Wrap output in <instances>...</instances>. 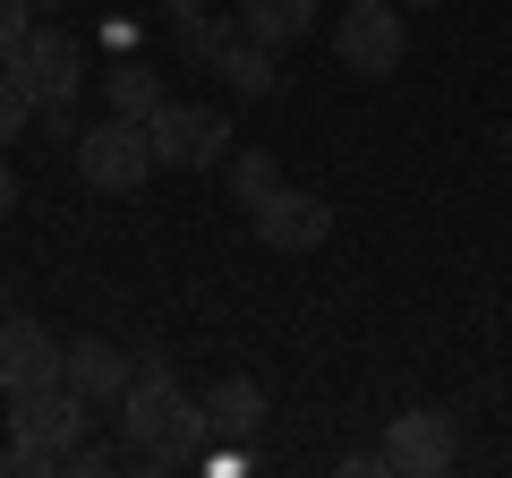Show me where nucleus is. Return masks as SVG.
I'll return each mask as SVG.
<instances>
[{"instance_id":"nucleus-1","label":"nucleus","mask_w":512,"mask_h":478,"mask_svg":"<svg viewBox=\"0 0 512 478\" xmlns=\"http://www.w3.org/2000/svg\"><path fill=\"white\" fill-rule=\"evenodd\" d=\"M205 436H214L205 402H188L180 376L163 359H146L137 385L120 393V470H180V461H197Z\"/></svg>"},{"instance_id":"nucleus-2","label":"nucleus","mask_w":512,"mask_h":478,"mask_svg":"<svg viewBox=\"0 0 512 478\" xmlns=\"http://www.w3.org/2000/svg\"><path fill=\"white\" fill-rule=\"evenodd\" d=\"M77 171H86V188H111V197L146 188V171H154V120H128V111L94 120V129L77 137Z\"/></svg>"},{"instance_id":"nucleus-3","label":"nucleus","mask_w":512,"mask_h":478,"mask_svg":"<svg viewBox=\"0 0 512 478\" xmlns=\"http://www.w3.org/2000/svg\"><path fill=\"white\" fill-rule=\"evenodd\" d=\"M333 52H342L350 77H393L410 52V26H402V0H350L333 18Z\"/></svg>"},{"instance_id":"nucleus-4","label":"nucleus","mask_w":512,"mask_h":478,"mask_svg":"<svg viewBox=\"0 0 512 478\" xmlns=\"http://www.w3.org/2000/svg\"><path fill=\"white\" fill-rule=\"evenodd\" d=\"M94 402L77 385H35V393H9V436L35 444V453H69L77 436H86Z\"/></svg>"},{"instance_id":"nucleus-5","label":"nucleus","mask_w":512,"mask_h":478,"mask_svg":"<svg viewBox=\"0 0 512 478\" xmlns=\"http://www.w3.org/2000/svg\"><path fill=\"white\" fill-rule=\"evenodd\" d=\"M231 154V120H222L214 103H163L154 111V163L171 171H205Z\"/></svg>"},{"instance_id":"nucleus-6","label":"nucleus","mask_w":512,"mask_h":478,"mask_svg":"<svg viewBox=\"0 0 512 478\" xmlns=\"http://www.w3.org/2000/svg\"><path fill=\"white\" fill-rule=\"evenodd\" d=\"M9 77H18L35 103H60V94H77V77H86V43H77L69 26H35V35L18 43V60H9Z\"/></svg>"},{"instance_id":"nucleus-7","label":"nucleus","mask_w":512,"mask_h":478,"mask_svg":"<svg viewBox=\"0 0 512 478\" xmlns=\"http://www.w3.org/2000/svg\"><path fill=\"white\" fill-rule=\"evenodd\" d=\"M248 214H256V239L282 248V257H308V248H325V239H333V205L308 197V188H274V197L248 205Z\"/></svg>"},{"instance_id":"nucleus-8","label":"nucleus","mask_w":512,"mask_h":478,"mask_svg":"<svg viewBox=\"0 0 512 478\" xmlns=\"http://www.w3.org/2000/svg\"><path fill=\"white\" fill-rule=\"evenodd\" d=\"M60 359H69V350H60L35 316H0V393L60 385Z\"/></svg>"},{"instance_id":"nucleus-9","label":"nucleus","mask_w":512,"mask_h":478,"mask_svg":"<svg viewBox=\"0 0 512 478\" xmlns=\"http://www.w3.org/2000/svg\"><path fill=\"white\" fill-rule=\"evenodd\" d=\"M384 453H393V470L402 478H436V470H453V419L444 410H402V419L384 427Z\"/></svg>"},{"instance_id":"nucleus-10","label":"nucleus","mask_w":512,"mask_h":478,"mask_svg":"<svg viewBox=\"0 0 512 478\" xmlns=\"http://www.w3.org/2000/svg\"><path fill=\"white\" fill-rule=\"evenodd\" d=\"M60 385H77V393H86L94 410H103V402L120 410V393L137 385V359H128L120 342H77L69 359H60Z\"/></svg>"},{"instance_id":"nucleus-11","label":"nucleus","mask_w":512,"mask_h":478,"mask_svg":"<svg viewBox=\"0 0 512 478\" xmlns=\"http://www.w3.org/2000/svg\"><path fill=\"white\" fill-rule=\"evenodd\" d=\"M316 9H325V0H239V35L265 43V52H291L316 26Z\"/></svg>"},{"instance_id":"nucleus-12","label":"nucleus","mask_w":512,"mask_h":478,"mask_svg":"<svg viewBox=\"0 0 512 478\" xmlns=\"http://www.w3.org/2000/svg\"><path fill=\"white\" fill-rule=\"evenodd\" d=\"M205 427H214V436H256V427H265V385H256V376H214Z\"/></svg>"},{"instance_id":"nucleus-13","label":"nucleus","mask_w":512,"mask_h":478,"mask_svg":"<svg viewBox=\"0 0 512 478\" xmlns=\"http://www.w3.org/2000/svg\"><path fill=\"white\" fill-rule=\"evenodd\" d=\"M222 77H231V94H248V103H265L274 94V52L248 35H231V52H222Z\"/></svg>"},{"instance_id":"nucleus-14","label":"nucleus","mask_w":512,"mask_h":478,"mask_svg":"<svg viewBox=\"0 0 512 478\" xmlns=\"http://www.w3.org/2000/svg\"><path fill=\"white\" fill-rule=\"evenodd\" d=\"M103 86H111V111H128V120H154V111H163V86H154L146 60H120Z\"/></svg>"},{"instance_id":"nucleus-15","label":"nucleus","mask_w":512,"mask_h":478,"mask_svg":"<svg viewBox=\"0 0 512 478\" xmlns=\"http://www.w3.org/2000/svg\"><path fill=\"white\" fill-rule=\"evenodd\" d=\"M274 188H282V163H274V154H265V146L231 154V197H239V205H265V197H274Z\"/></svg>"},{"instance_id":"nucleus-16","label":"nucleus","mask_w":512,"mask_h":478,"mask_svg":"<svg viewBox=\"0 0 512 478\" xmlns=\"http://www.w3.org/2000/svg\"><path fill=\"white\" fill-rule=\"evenodd\" d=\"M239 35V18H214V9H197V18H180V60H222Z\"/></svg>"},{"instance_id":"nucleus-17","label":"nucleus","mask_w":512,"mask_h":478,"mask_svg":"<svg viewBox=\"0 0 512 478\" xmlns=\"http://www.w3.org/2000/svg\"><path fill=\"white\" fill-rule=\"evenodd\" d=\"M26 120H35V94H26L18 77H0V146H18Z\"/></svg>"},{"instance_id":"nucleus-18","label":"nucleus","mask_w":512,"mask_h":478,"mask_svg":"<svg viewBox=\"0 0 512 478\" xmlns=\"http://www.w3.org/2000/svg\"><path fill=\"white\" fill-rule=\"evenodd\" d=\"M60 470H69V478H103V470H120V453H103V444H86V436H77L69 453H60Z\"/></svg>"},{"instance_id":"nucleus-19","label":"nucleus","mask_w":512,"mask_h":478,"mask_svg":"<svg viewBox=\"0 0 512 478\" xmlns=\"http://www.w3.org/2000/svg\"><path fill=\"white\" fill-rule=\"evenodd\" d=\"M26 35H35V9H26V0H0V60H18Z\"/></svg>"},{"instance_id":"nucleus-20","label":"nucleus","mask_w":512,"mask_h":478,"mask_svg":"<svg viewBox=\"0 0 512 478\" xmlns=\"http://www.w3.org/2000/svg\"><path fill=\"white\" fill-rule=\"evenodd\" d=\"M342 478H402V470H393L384 444H350V453H342Z\"/></svg>"},{"instance_id":"nucleus-21","label":"nucleus","mask_w":512,"mask_h":478,"mask_svg":"<svg viewBox=\"0 0 512 478\" xmlns=\"http://www.w3.org/2000/svg\"><path fill=\"white\" fill-rule=\"evenodd\" d=\"M35 120H43V129H52V137H69V146H77V137H86V129H77V111H69V94H60V103H35Z\"/></svg>"},{"instance_id":"nucleus-22","label":"nucleus","mask_w":512,"mask_h":478,"mask_svg":"<svg viewBox=\"0 0 512 478\" xmlns=\"http://www.w3.org/2000/svg\"><path fill=\"white\" fill-rule=\"evenodd\" d=\"M9 214H18V171L0 163V222H9Z\"/></svg>"},{"instance_id":"nucleus-23","label":"nucleus","mask_w":512,"mask_h":478,"mask_svg":"<svg viewBox=\"0 0 512 478\" xmlns=\"http://www.w3.org/2000/svg\"><path fill=\"white\" fill-rule=\"evenodd\" d=\"M163 9L171 18H197V9H214V0H163Z\"/></svg>"},{"instance_id":"nucleus-24","label":"nucleus","mask_w":512,"mask_h":478,"mask_svg":"<svg viewBox=\"0 0 512 478\" xmlns=\"http://www.w3.org/2000/svg\"><path fill=\"white\" fill-rule=\"evenodd\" d=\"M26 9H69V0H26Z\"/></svg>"},{"instance_id":"nucleus-25","label":"nucleus","mask_w":512,"mask_h":478,"mask_svg":"<svg viewBox=\"0 0 512 478\" xmlns=\"http://www.w3.org/2000/svg\"><path fill=\"white\" fill-rule=\"evenodd\" d=\"M402 9H444V0H402Z\"/></svg>"},{"instance_id":"nucleus-26","label":"nucleus","mask_w":512,"mask_h":478,"mask_svg":"<svg viewBox=\"0 0 512 478\" xmlns=\"http://www.w3.org/2000/svg\"><path fill=\"white\" fill-rule=\"evenodd\" d=\"M0 316H9V282H0Z\"/></svg>"},{"instance_id":"nucleus-27","label":"nucleus","mask_w":512,"mask_h":478,"mask_svg":"<svg viewBox=\"0 0 512 478\" xmlns=\"http://www.w3.org/2000/svg\"><path fill=\"white\" fill-rule=\"evenodd\" d=\"M504 154H512V129H504Z\"/></svg>"}]
</instances>
